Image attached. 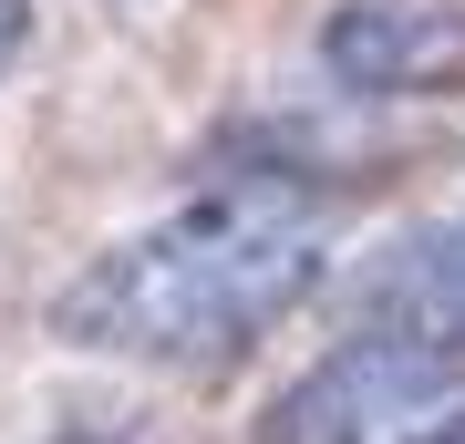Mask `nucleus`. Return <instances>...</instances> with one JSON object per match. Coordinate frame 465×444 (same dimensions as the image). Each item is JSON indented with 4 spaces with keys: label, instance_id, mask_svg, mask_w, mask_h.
<instances>
[{
    "label": "nucleus",
    "instance_id": "nucleus-1",
    "mask_svg": "<svg viewBox=\"0 0 465 444\" xmlns=\"http://www.w3.org/2000/svg\"><path fill=\"white\" fill-rule=\"evenodd\" d=\"M331 280V238L300 186L217 176L155 228L104 238L52 300V331L94 362L217 382Z\"/></svg>",
    "mask_w": 465,
    "mask_h": 444
},
{
    "label": "nucleus",
    "instance_id": "nucleus-2",
    "mask_svg": "<svg viewBox=\"0 0 465 444\" xmlns=\"http://www.w3.org/2000/svg\"><path fill=\"white\" fill-rule=\"evenodd\" d=\"M455 382H465V362H445V351H424V341L341 331L311 372H290L280 393H269L249 444H403L424 413L455 403Z\"/></svg>",
    "mask_w": 465,
    "mask_h": 444
},
{
    "label": "nucleus",
    "instance_id": "nucleus-3",
    "mask_svg": "<svg viewBox=\"0 0 465 444\" xmlns=\"http://www.w3.org/2000/svg\"><path fill=\"white\" fill-rule=\"evenodd\" d=\"M311 52L351 104L465 94V0H331Z\"/></svg>",
    "mask_w": 465,
    "mask_h": 444
},
{
    "label": "nucleus",
    "instance_id": "nucleus-4",
    "mask_svg": "<svg viewBox=\"0 0 465 444\" xmlns=\"http://www.w3.org/2000/svg\"><path fill=\"white\" fill-rule=\"evenodd\" d=\"M341 331H382V341H424L465 362V207L414 217L382 248H362V269L341 290Z\"/></svg>",
    "mask_w": 465,
    "mask_h": 444
},
{
    "label": "nucleus",
    "instance_id": "nucleus-5",
    "mask_svg": "<svg viewBox=\"0 0 465 444\" xmlns=\"http://www.w3.org/2000/svg\"><path fill=\"white\" fill-rule=\"evenodd\" d=\"M21 42H32V0H0V73L21 63Z\"/></svg>",
    "mask_w": 465,
    "mask_h": 444
},
{
    "label": "nucleus",
    "instance_id": "nucleus-6",
    "mask_svg": "<svg viewBox=\"0 0 465 444\" xmlns=\"http://www.w3.org/2000/svg\"><path fill=\"white\" fill-rule=\"evenodd\" d=\"M403 444H465V403H445V413H434V424H414Z\"/></svg>",
    "mask_w": 465,
    "mask_h": 444
}]
</instances>
